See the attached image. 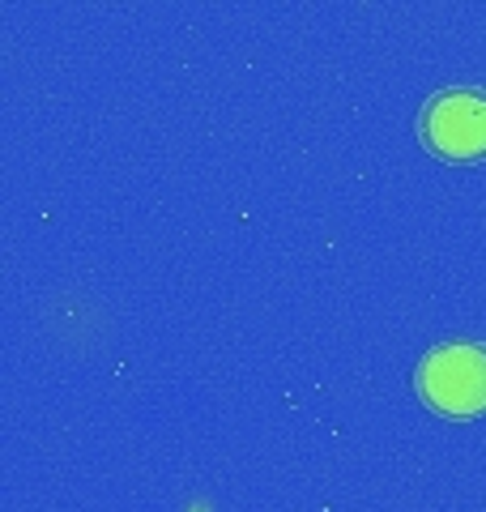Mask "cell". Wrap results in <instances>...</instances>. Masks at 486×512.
Instances as JSON below:
<instances>
[{"instance_id": "1", "label": "cell", "mask_w": 486, "mask_h": 512, "mask_svg": "<svg viewBox=\"0 0 486 512\" xmlns=\"http://www.w3.org/2000/svg\"><path fill=\"white\" fill-rule=\"evenodd\" d=\"M418 393L448 419H474L486 410V346L444 342L418 363Z\"/></svg>"}, {"instance_id": "2", "label": "cell", "mask_w": 486, "mask_h": 512, "mask_svg": "<svg viewBox=\"0 0 486 512\" xmlns=\"http://www.w3.org/2000/svg\"><path fill=\"white\" fill-rule=\"evenodd\" d=\"M418 133L431 146V154L452 158V163H474L486 158V90L478 86H448L431 94Z\"/></svg>"}]
</instances>
